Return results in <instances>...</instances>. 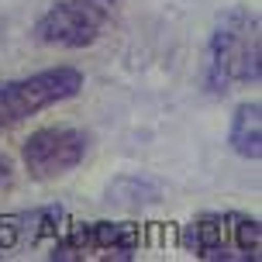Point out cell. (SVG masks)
<instances>
[{"label": "cell", "instance_id": "8", "mask_svg": "<svg viewBox=\"0 0 262 262\" xmlns=\"http://www.w3.org/2000/svg\"><path fill=\"white\" fill-rule=\"evenodd\" d=\"M14 183V169H11V159L0 156V190H7Z\"/></svg>", "mask_w": 262, "mask_h": 262}, {"label": "cell", "instance_id": "4", "mask_svg": "<svg viewBox=\"0 0 262 262\" xmlns=\"http://www.w3.org/2000/svg\"><path fill=\"white\" fill-rule=\"evenodd\" d=\"M83 90V73L76 66H49L31 76L0 79V128H14L55 104L73 100Z\"/></svg>", "mask_w": 262, "mask_h": 262}, {"label": "cell", "instance_id": "5", "mask_svg": "<svg viewBox=\"0 0 262 262\" xmlns=\"http://www.w3.org/2000/svg\"><path fill=\"white\" fill-rule=\"evenodd\" d=\"M118 0H59L41 14L31 35L49 49H86L104 35Z\"/></svg>", "mask_w": 262, "mask_h": 262}, {"label": "cell", "instance_id": "6", "mask_svg": "<svg viewBox=\"0 0 262 262\" xmlns=\"http://www.w3.org/2000/svg\"><path fill=\"white\" fill-rule=\"evenodd\" d=\"M90 152V135L69 124H52V128L31 131L21 145V162L31 180H55L73 172Z\"/></svg>", "mask_w": 262, "mask_h": 262}, {"label": "cell", "instance_id": "3", "mask_svg": "<svg viewBox=\"0 0 262 262\" xmlns=\"http://www.w3.org/2000/svg\"><path fill=\"white\" fill-rule=\"evenodd\" d=\"M145 245L135 221H73L55 235L49 259L59 262H128Z\"/></svg>", "mask_w": 262, "mask_h": 262}, {"label": "cell", "instance_id": "7", "mask_svg": "<svg viewBox=\"0 0 262 262\" xmlns=\"http://www.w3.org/2000/svg\"><path fill=\"white\" fill-rule=\"evenodd\" d=\"M228 145L235 148V156L259 162L262 159V104L245 100L235 107L231 124H228Z\"/></svg>", "mask_w": 262, "mask_h": 262}, {"label": "cell", "instance_id": "1", "mask_svg": "<svg viewBox=\"0 0 262 262\" xmlns=\"http://www.w3.org/2000/svg\"><path fill=\"white\" fill-rule=\"evenodd\" d=\"M200 79L207 93L224 97L262 79V21L252 7H228L207 35Z\"/></svg>", "mask_w": 262, "mask_h": 262}, {"label": "cell", "instance_id": "2", "mask_svg": "<svg viewBox=\"0 0 262 262\" xmlns=\"http://www.w3.org/2000/svg\"><path fill=\"white\" fill-rule=\"evenodd\" d=\"M180 245L204 262H259L262 224L242 210H204L183 224Z\"/></svg>", "mask_w": 262, "mask_h": 262}]
</instances>
